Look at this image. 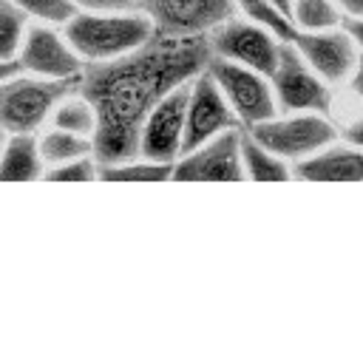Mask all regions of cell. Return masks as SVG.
Instances as JSON below:
<instances>
[{"mask_svg":"<svg viewBox=\"0 0 363 363\" xmlns=\"http://www.w3.org/2000/svg\"><path fill=\"white\" fill-rule=\"evenodd\" d=\"M241 139L244 128L224 130L193 150H184L173 164V179L179 182H241Z\"/></svg>","mask_w":363,"mask_h":363,"instance_id":"obj_10","label":"cell"},{"mask_svg":"<svg viewBox=\"0 0 363 363\" xmlns=\"http://www.w3.org/2000/svg\"><path fill=\"white\" fill-rule=\"evenodd\" d=\"M45 173L37 133H9L0 150V182H31Z\"/></svg>","mask_w":363,"mask_h":363,"instance_id":"obj_15","label":"cell"},{"mask_svg":"<svg viewBox=\"0 0 363 363\" xmlns=\"http://www.w3.org/2000/svg\"><path fill=\"white\" fill-rule=\"evenodd\" d=\"M79 88V79H45L17 71L0 79V125L9 133H40L54 108Z\"/></svg>","mask_w":363,"mask_h":363,"instance_id":"obj_3","label":"cell"},{"mask_svg":"<svg viewBox=\"0 0 363 363\" xmlns=\"http://www.w3.org/2000/svg\"><path fill=\"white\" fill-rule=\"evenodd\" d=\"M292 170L306 182H363V147L332 142L315 156L295 162Z\"/></svg>","mask_w":363,"mask_h":363,"instance_id":"obj_14","label":"cell"},{"mask_svg":"<svg viewBox=\"0 0 363 363\" xmlns=\"http://www.w3.org/2000/svg\"><path fill=\"white\" fill-rule=\"evenodd\" d=\"M28 23L31 20L11 0H0V62H17Z\"/></svg>","mask_w":363,"mask_h":363,"instance_id":"obj_22","label":"cell"},{"mask_svg":"<svg viewBox=\"0 0 363 363\" xmlns=\"http://www.w3.org/2000/svg\"><path fill=\"white\" fill-rule=\"evenodd\" d=\"M187 119V82L173 88L145 119L139 133V156L153 162H176L182 156Z\"/></svg>","mask_w":363,"mask_h":363,"instance_id":"obj_13","label":"cell"},{"mask_svg":"<svg viewBox=\"0 0 363 363\" xmlns=\"http://www.w3.org/2000/svg\"><path fill=\"white\" fill-rule=\"evenodd\" d=\"M269 82L281 113H332V85L309 68L292 43H284Z\"/></svg>","mask_w":363,"mask_h":363,"instance_id":"obj_7","label":"cell"},{"mask_svg":"<svg viewBox=\"0 0 363 363\" xmlns=\"http://www.w3.org/2000/svg\"><path fill=\"white\" fill-rule=\"evenodd\" d=\"M272 3H275V6L281 9V11H286V14H292V0H272Z\"/></svg>","mask_w":363,"mask_h":363,"instance_id":"obj_31","label":"cell"},{"mask_svg":"<svg viewBox=\"0 0 363 363\" xmlns=\"http://www.w3.org/2000/svg\"><path fill=\"white\" fill-rule=\"evenodd\" d=\"M71 48L88 62H108L145 45L156 31L139 11H77L62 26Z\"/></svg>","mask_w":363,"mask_h":363,"instance_id":"obj_2","label":"cell"},{"mask_svg":"<svg viewBox=\"0 0 363 363\" xmlns=\"http://www.w3.org/2000/svg\"><path fill=\"white\" fill-rule=\"evenodd\" d=\"M17 65L20 71L45 79H79L85 71V60L71 48L65 31L48 23H28Z\"/></svg>","mask_w":363,"mask_h":363,"instance_id":"obj_9","label":"cell"},{"mask_svg":"<svg viewBox=\"0 0 363 363\" xmlns=\"http://www.w3.org/2000/svg\"><path fill=\"white\" fill-rule=\"evenodd\" d=\"M43 176L54 179V182H91V179H99V162H96V156H82L74 162L45 167Z\"/></svg>","mask_w":363,"mask_h":363,"instance_id":"obj_24","label":"cell"},{"mask_svg":"<svg viewBox=\"0 0 363 363\" xmlns=\"http://www.w3.org/2000/svg\"><path fill=\"white\" fill-rule=\"evenodd\" d=\"M235 9H238L241 17H247V20L258 23V26L269 28L272 34H278V37L286 40V43H292L295 34H298L292 17H289L286 11H281L272 0H235Z\"/></svg>","mask_w":363,"mask_h":363,"instance_id":"obj_21","label":"cell"},{"mask_svg":"<svg viewBox=\"0 0 363 363\" xmlns=\"http://www.w3.org/2000/svg\"><path fill=\"white\" fill-rule=\"evenodd\" d=\"M17 71H20V65H17V62H0V79L11 77V74H17Z\"/></svg>","mask_w":363,"mask_h":363,"instance_id":"obj_30","label":"cell"},{"mask_svg":"<svg viewBox=\"0 0 363 363\" xmlns=\"http://www.w3.org/2000/svg\"><path fill=\"white\" fill-rule=\"evenodd\" d=\"M241 162H244V176H250L255 182H286L289 176H295V170L286 159L275 156L269 147L255 142L247 130L241 139Z\"/></svg>","mask_w":363,"mask_h":363,"instance_id":"obj_17","label":"cell"},{"mask_svg":"<svg viewBox=\"0 0 363 363\" xmlns=\"http://www.w3.org/2000/svg\"><path fill=\"white\" fill-rule=\"evenodd\" d=\"M37 142H40V153H43L45 167L74 162L82 156H94V139L91 136H79V133H71V130H62L54 125H45V130L37 133Z\"/></svg>","mask_w":363,"mask_h":363,"instance_id":"obj_16","label":"cell"},{"mask_svg":"<svg viewBox=\"0 0 363 363\" xmlns=\"http://www.w3.org/2000/svg\"><path fill=\"white\" fill-rule=\"evenodd\" d=\"M286 40H281L278 34H272L269 28L235 14L230 20H224L221 26H216L207 34V45H210V57H221L247 68H255L261 74H272L281 57Z\"/></svg>","mask_w":363,"mask_h":363,"instance_id":"obj_6","label":"cell"},{"mask_svg":"<svg viewBox=\"0 0 363 363\" xmlns=\"http://www.w3.org/2000/svg\"><path fill=\"white\" fill-rule=\"evenodd\" d=\"M79 11H130L136 0H74Z\"/></svg>","mask_w":363,"mask_h":363,"instance_id":"obj_25","label":"cell"},{"mask_svg":"<svg viewBox=\"0 0 363 363\" xmlns=\"http://www.w3.org/2000/svg\"><path fill=\"white\" fill-rule=\"evenodd\" d=\"M337 128H340V139L346 145L363 147V116H354V119H349L346 125H337Z\"/></svg>","mask_w":363,"mask_h":363,"instance_id":"obj_26","label":"cell"},{"mask_svg":"<svg viewBox=\"0 0 363 363\" xmlns=\"http://www.w3.org/2000/svg\"><path fill=\"white\" fill-rule=\"evenodd\" d=\"M31 23H48V26H65L79 9L74 0H11Z\"/></svg>","mask_w":363,"mask_h":363,"instance_id":"obj_23","label":"cell"},{"mask_svg":"<svg viewBox=\"0 0 363 363\" xmlns=\"http://www.w3.org/2000/svg\"><path fill=\"white\" fill-rule=\"evenodd\" d=\"M210 62L207 37H159L108 62H88L79 94L96 111L94 156L119 162L139 156V133L147 113L179 85L190 82Z\"/></svg>","mask_w":363,"mask_h":363,"instance_id":"obj_1","label":"cell"},{"mask_svg":"<svg viewBox=\"0 0 363 363\" xmlns=\"http://www.w3.org/2000/svg\"><path fill=\"white\" fill-rule=\"evenodd\" d=\"M173 164L176 162H153L145 156L99 162V179L105 182H167L173 179Z\"/></svg>","mask_w":363,"mask_h":363,"instance_id":"obj_18","label":"cell"},{"mask_svg":"<svg viewBox=\"0 0 363 363\" xmlns=\"http://www.w3.org/2000/svg\"><path fill=\"white\" fill-rule=\"evenodd\" d=\"M204 71L213 77V82L224 94V99L230 102V108L238 116L244 130L281 113L275 94H272V82L267 74L247 68V65H238V62H230V60H221V57H210Z\"/></svg>","mask_w":363,"mask_h":363,"instance_id":"obj_5","label":"cell"},{"mask_svg":"<svg viewBox=\"0 0 363 363\" xmlns=\"http://www.w3.org/2000/svg\"><path fill=\"white\" fill-rule=\"evenodd\" d=\"M159 37H207L216 26L235 17V0H136Z\"/></svg>","mask_w":363,"mask_h":363,"instance_id":"obj_8","label":"cell"},{"mask_svg":"<svg viewBox=\"0 0 363 363\" xmlns=\"http://www.w3.org/2000/svg\"><path fill=\"white\" fill-rule=\"evenodd\" d=\"M343 28L354 37V43H357L360 51H363V17H346V20H343Z\"/></svg>","mask_w":363,"mask_h":363,"instance_id":"obj_28","label":"cell"},{"mask_svg":"<svg viewBox=\"0 0 363 363\" xmlns=\"http://www.w3.org/2000/svg\"><path fill=\"white\" fill-rule=\"evenodd\" d=\"M289 17L298 31H329L346 20L337 0H292Z\"/></svg>","mask_w":363,"mask_h":363,"instance_id":"obj_19","label":"cell"},{"mask_svg":"<svg viewBox=\"0 0 363 363\" xmlns=\"http://www.w3.org/2000/svg\"><path fill=\"white\" fill-rule=\"evenodd\" d=\"M349 91H352V96L363 105V51H360V60H357V65H354V71H352V77H349Z\"/></svg>","mask_w":363,"mask_h":363,"instance_id":"obj_27","label":"cell"},{"mask_svg":"<svg viewBox=\"0 0 363 363\" xmlns=\"http://www.w3.org/2000/svg\"><path fill=\"white\" fill-rule=\"evenodd\" d=\"M247 133L289 164L309 159L340 139V128L329 119V113H275Z\"/></svg>","mask_w":363,"mask_h":363,"instance_id":"obj_4","label":"cell"},{"mask_svg":"<svg viewBox=\"0 0 363 363\" xmlns=\"http://www.w3.org/2000/svg\"><path fill=\"white\" fill-rule=\"evenodd\" d=\"M48 125L94 139V133H96V111H94V105H91L79 91H74V94H68V96L54 108Z\"/></svg>","mask_w":363,"mask_h":363,"instance_id":"obj_20","label":"cell"},{"mask_svg":"<svg viewBox=\"0 0 363 363\" xmlns=\"http://www.w3.org/2000/svg\"><path fill=\"white\" fill-rule=\"evenodd\" d=\"M346 17H363V0H337Z\"/></svg>","mask_w":363,"mask_h":363,"instance_id":"obj_29","label":"cell"},{"mask_svg":"<svg viewBox=\"0 0 363 363\" xmlns=\"http://www.w3.org/2000/svg\"><path fill=\"white\" fill-rule=\"evenodd\" d=\"M235 128H241V122L233 113L224 94L218 91V85L213 82V77L207 71L196 74L187 82V119H184L182 153L193 150L196 145H201L224 130H235Z\"/></svg>","mask_w":363,"mask_h":363,"instance_id":"obj_11","label":"cell"},{"mask_svg":"<svg viewBox=\"0 0 363 363\" xmlns=\"http://www.w3.org/2000/svg\"><path fill=\"white\" fill-rule=\"evenodd\" d=\"M292 45L309 62V68L318 77H323L329 85L349 82L360 60V45L343 26L329 31H298Z\"/></svg>","mask_w":363,"mask_h":363,"instance_id":"obj_12","label":"cell"},{"mask_svg":"<svg viewBox=\"0 0 363 363\" xmlns=\"http://www.w3.org/2000/svg\"><path fill=\"white\" fill-rule=\"evenodd\" d=\"M6 139H9V130L0 125V150H3V145H6Z\"/></svg>","mask_w":363,"mask_h":363,"instance_id":"obj_32","label":"cell"}]
</instances>
